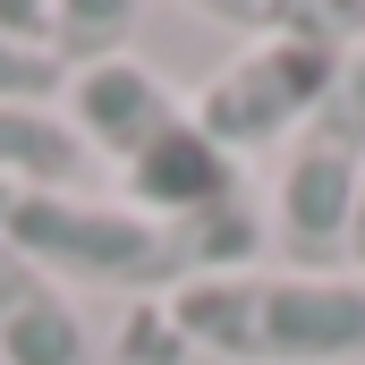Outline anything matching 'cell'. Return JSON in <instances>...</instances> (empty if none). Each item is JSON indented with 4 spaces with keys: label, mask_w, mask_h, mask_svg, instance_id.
Returning a JSON list of instances; mask_svg holds the SVG:
<instances>
[{
    "label": "cell",
    "mask_w": 365,
    "mask_h": 365,
    "mask_svg": "<svg viewBox=\"0 0 365 365\" xmlns=\"http://www.w3.org/2000/svg\"><path fill=\"white\" fill-rule=\"evenodd\" d=\"M110 357L119 365H187V340H179V323L162 314V297H136V306H128Z\"/></svg>",
    "instance_id": "cell-10"
},
{
    "label": "cell",
    "mask_w": 365,
    "mask_h": 365,
    "mask_svg": "<svg viewBox=\"0 0 365 365\" xmlns=\"http://www.w3.org/2000/svg\"><path fill=\"white\" fill-rule=\"evenodd\" d=\"M0 365H93V323L43 264L0 238Z\"/></svg>",
    "instance_id": "cell-7"
},
{
    "label": "cell",
    "mask_w": 365,
    "mask_h": 365,
    "mask_svg": "<svg viewBox=\"0 0 365 365\" xmlns=\"http://www.w3.org/2000/svg\"><path fill=\"white\" fill-rule=\"evenodd\" d=\"M357 195H365V43L349 51L340 86L306 110V128L280 145L272 247L289 255V272H349Z\"/></svg>",
    "instance_id": "cell-4"
},
{
    "label": "cell",
    "mask_w": 365,
    "mask_h": 365,
    "mask_svg": "<svg viewBox=\"0 0 365 365\" xmlns=\"http://www.w3.org/2000/svg\"><path fill=\"white\" fill-rule=\"evenodd\" d=\"M136 26H145L136 0H0V34L60 60L68 77L93 68V60H119L136 43Z\"/></svg>",
    "instance_id": "cell-8"
},
{
    "label": "cell",
    "mask_w": 365,
    "mask_h": 365,
    "mask_svg": "<svg viewBox=\"0 0 365 365\" xmlns=\"http://www.w3.org/2000/svg\"><path fill=\"white\" fill-rule=\"evenodd\" d=\"M349 272H365V195H357V230H349Z\"/></svg>",
    "instance_id": "cell-11"
},
{
    "label": "cell",
    "mask_w": 365,
    "mask_h": 365,
    "mask_svg": "<svg viewBox=\"0 0 365 365\" xmlns=\"http://www.w3.org/2000/svg\"><path fill=\"white\" fill-rule=\"evenodd\" d=\"M230 195H247V162H230V153L195 128V110H187L162 145H145V153L119 170V204H136V212H153V221H204V212H221Z\"/></svg>",
    "instance_id": "cell-6"
},
{
    "label": "cell",
    "mask_w": 365,
    "mask_h": 365,
    "mask_svg": "<svg viewBox=\"0 0 365 365\" xmlns=\"http://www.w3.org/2000/svg\"><path fill=\"white\" fill-rule=\"evenodd\" d=\"M187 357L365 365V272H212L162 297Z\"/></svg>",
    "instance_id": "cell-3"
},
{
    "label": "cell",
    "mask_w": 365,
    "mask_h": 365,
    "mask_svg": "<svg viewBox=\"0 0 365 365\" xmlns=\"http://www.w3.org/2000/svg\"><path fill=\"white\" fill-rule=\"evenodd\" d=\"M221 26H264L255 43H238L204 86L187 93L195 128L230 153V162H255V153H280L306 110L340 86L349 51L365 43V9H212Z\"/></svg>",
    "instance_id": "cell-2"
},
{
    "label": "cell",
    "mask_w": 365,
    "mask_h": 365,
    "mask_svg": "<svg viewBox=\"0 0 365 365\" xmlns=\"http://www.w3.org/2000/svg\"><path fill=\"white\" fill-rule=\"evenodd\" d=\"M0 238L43 264L68 297L77 289H119V297H170L187 280L212 272H255V255L272 247V204L230 195L204 221H153L119 195L86 187H0Z\"/></svg>",
    "instance_id": "cell-1"
},
{
    "label": "cell",
    "mask_w": 365,
    "mask_h": 365,
    "mask_svg": "<svg viewBox=\"0 0 365 365\" xmlns=\"http://www.w3.org/2000/svg\"><path fill=\"white\" fill-rule=\"evenodd\" d=\"M60 93H68L60 60H43V51L0 34V110H60Z\"/></svg>",
    "instance_id": "cell-9"
},
{
    "label": "cell",
    "mask_w": 365,
    "mask_h": 365,
    "mask_svg": "<svg viewBox=\"0 0 365 365\" xmlns=\"http://www.w3.org/2000/svg\"><path fill=\"white\" fill-rule=\"evenodd\" d=\"M60 119H68V136L86 145L93 162L119 179L145 145H162V136L187 119V93L170 86L162 68H145L136 51H119V60H93V68H77V77H68Z\"/></svg>",
    "instance_id": "cell-5"
}]
</instances>
